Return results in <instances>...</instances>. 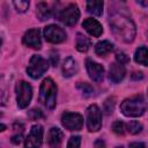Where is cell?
Returning <instances> with one entry per match:
<instances>
[{"label":"cell","mask_w":148,"mask_h":148,"mask_svg":"<svg viewBox=\"0 0 148 148\" xmlns=\"http://www.w3.org/2000/svg\"><path fill=\"white\" fill-rule=\"evenodd\" d=\"M109 24L113 36L117 39L124 43L133 42L136 34V28L123 0H113L112 3L110 2Z\"/></svg>","instance_id":"cell-1"},{"label":"cell","mask_w":148,"mask_h":148,"mask_svg":"<svg viewBox=\"0 0 148 148\" xmlns=\"http://www.w3.org/2000/svg\"><path fill=\"white\" fill-rule=\"evenodd\" d=\"M147 110V102L143 95H135L126 98L120 104V111L126 117H141Z\"/></svg>","instance_id":"cell-2"},{"label":"cell","mask_w":148,"mask_h":148,"mask_svg":"<svg viewBox=\"0 0 148 148\" xmlns=\"http://www.w3.org/2000/svg\"><path fill=\"white\" fill-rule=\"evenodd\" d=\"M39 102L49 110H52L56 108V104H57V84L50 77H46L40 84Z\"/></svg>","instance_id":"cell-3"},{"label":"cell","mask_w":148,"mask_h":148,"mask_svg":"<svg viewBox=\"0 0 148 148\" xmlns=\"http://www.w3.org/2000/svg\"><path fill=\"white\" fill-rule=\"evenodd\" d=\"M47 68H49L47 60L44 59L42 56L35 54L29 60V65L27 67V73L31 79L37 80L47 71Z\"/></svg>","instance_id":"cell-4"},{"label":"cell","mask_w":148,"mask_h":148,"mask_svg":"<svg viewBox=\"0 0 148 148\" xmlns=\"http://www.w3.org/2000/svg\"><path fill=\"white\" fill-rule=\"evenodd\" d=\"M32 98V88L25 81H20L16 84V102L20 109H25Z\"/></svg>","instance_id":"cell-5"},{"label":"cell","mask_w":148,"mask_h":148,"mask_svg":"<svg viewBox=\"0 0 148 148\" xmlns=\"http://www.w3.org/2000/svg\"><path fill=\"white\" fill-rule=\"evenodd\" d=\"M57 17L59 21H61L65 25H68V27H72L74 25L79 17H80V10H79V7L75 3H69L68 6H66L65 8H62L58 14H57Z\"/></svg>","instance_id":"cell-6"},{"label":"cell","mask_w":148,"mask_h":148,"mask_svg":"<svg viewBox=\"0 0 148 148\" xmlns=\"http://www.w3.org/2000/svg\"><path fill=\"white\" fill-rule=\"evenodd\" d=\"M87 127L89 132H97L102 127V111L96 104H91L87 109Z\"/></svg>","instance_id":"cell-7"},{"label":"cell","mask_w":148,"mask_h":148,"mask_svg":"<svg viewBox=\"0 0 148 148\" xmlns=\"http://www.w3.org/2000/svg\"><path fill=\"white\" fill-rule=\"evenodd\" d=\"M61 124L68 131H80L83 126V117L79 113L64 112L61 116Z\"/></svg>","instance_id":"cell-8"},{"label":"cell","mask_w":148,"mask_h":148,"mask_svg":"<svg viewBox=\"0 0 148 148\" xmlns=\"http://www.w3.org/2000/svg\"><path fill=\"white\" fill-rule=\"evenodd\" d=\"M44 37L52 44H59L66 39V32L62 28L56 24H50L44 28Z\"/></svg>","instance_id":"cell-9"},{"label":"cell","mask_w":148,"mask_h":148,"mask_svg":"<svg viewBox=\"0 0 148 148\" xmlns=\"http://www.w3.org/2000/svg\"><path fill=\"white\" fill-rule=\"evenodd\" d=\"M43 134L44 130L42 125H34L25 139L24 146L25 147H40L42 141H43Z\"/></svg>","instance_id":"cell-10"},{"label":"cell","mask_w":148,"mask_h":148,"mask_svg":"<svg viewBox=\"0 0 148 148\" xmlns=\"http://www.w3.org/2000/svg\"><path fill=\"white\" fill-rule=\"evenodd\" d=\"M23 44L29 46V47H32L35 50H39L42 47V39H40V31L38 28H32V29H29L24 36H23V39H22Z\"/></svg>","instance_id":"cell-11"},{"label":"cell","mask_w":148,"mask_h":148,"mask_svg":"<svg viewBox=\"0 0 148 148\" xmlns=\"http://www.w3.org/2000/svg\"><path fill=\"white\" fill-rule=\"evenodd\" d=\"M86 68L90 79L95 82H101L104 77V67L91 59H86Z\"/></svg>","instance_id":"cell-12"},{"label":"cell","mask_w":148,"mask_h":148,"mask_svg":"<svg viewBox=\"0 0 148 148\" xmlns=\"http://www.w3.org/2000/svg\"><path fill=\"white\" fill-rule=\"evenodd\" d=\"M125 74H126V69H125V65L118 62V61H114L110 65V68H109V79L111 82L113 83H119L124 77H125Z\"/></svg>","instance_id":"cell-13"},{"label":"cell","mask_w":148,"mask_h":148,"mask_svg":"<svg viewBox=\"0 0 148 148\" xmlns=\"http://www.w3.org/2000/svg\"><path fill=\"white\" fill-rule=\"evenodd\" d=\"M82 27L84 28V30L89 35H91L94 37H99L102 35V32H103L102 24L97 20H95V18H90V17L89 18H86L82 22Z\"/></svg>","instance_id":"cell-14"},{"label":"cell","mask_w":148,"mask_h":148,"mask_svg":"<svg viewBox=\"0 0 148 148\" xmlns=\"http://www.w3.org/2000/svg\"><path fill=\"white\" fill-rule=\"evenodd\" d=\"M77 71H79V67L76 61L72 57L66 58L62 64V75L65 77H72L77 73Z\"/></svg>","instance_id":"cell-15"},{"label":"cell","mask_w":148,"mask_h":148,"mask_svg":"<svg viewBox=\"0 0 148 148\" xmlns=\"http://www.w3.org/2000/svg\"><path fill=\"white\" fill-rule=\"evenodd\" d=\"M64 139V133L58 128V127H52L50 128L47 133V143L51 147H58Z\"/></svg>","instance_id":"cell-16"},{"label":"cell","mask_w":148,"mask_h":148,"mask_svg":"<svg viewBox=\"0 0 148 148\" xmlns=\"http://www.w3.org/2000/svg\"><path fill=\"white\" fill-rule=\"evenodd\" d=\"M87 12L99 16L103 13V0H87Z\"/></svg>","instance_id":"cell-17"},{"label":"cell","mask_w":148,"mask_h":148,"mask_svg":"<svg viewBox=\"0 0 148 148\" xmlns=\"http://www.w3.org/2000/svg\"><path fill=\"white\" fill-rule=\"evenodd\" d=\"M75 46H76L77 51L87 52L91 46V42L87 36H84L82 34H77L76 35V40H75Z\"/></svg>","instance_id":"cell-18"},{"label":"cell","mask_w":148,"mask_h":148,"mask_svg":"<svg viewBox=\"0 0 148 148\" xmlns=\"http://www.w3.org/2000/svg\"><path fill=\"white\" fill-rule=\"evenodd\" d=\"M113 50V44L109 40H101L95 45V52L99 57H104Z\"/></svg>","instance_id":"cell-19"},{"label":"cell","mask_w":148,"mask_h":148,"mask_svg":"<svg viewBox=\"0 0 148 148\" xmlns=\"http://www.w3.org/2000/svg\"><path fill=\"white\" fill-rule=\"evenodd\" d=\"M37 17L40 20V21H46L51 17V10L49 9V6L45 3V2H39L37 5Z\"/></svg>","instance_id":"cell-20"},{"label":"cell","mask_w":148,"mask_h":148,"mask_svg":"<svg viewBox=\"0 0 148 148\" xmlns=\"http://www.w3.org/2000/svg\"><path fill=\"white\" fill-rule=\"evenodd\" d=\"M147 47L146 46H140L136 49L135 53H134V60L135 62L142 65V66H147L148 62H147Z\"/></svg>","instance_id":"cell-21"},{"label":"cell","mask_w":148,"mask_h":148,"mask_svg":"<svg viewBox=\"0 0 148 148\" xmlns=\"http://www.w3.org/2000/svg\"><path fill=\"white\" fill-rule=\"evenodd\" d=\"M8 101V84L6 82L5 76L2 75L0 77V104L6 105Z\"/></svg>","instance_id":"cell-22"},{"label":"cell","mask_w":148,"mask_h":148,"mask_svg":"<svg viewBox=\"0 0 148 148\" xmlns=\"http://www.w3.org/2000/svg\"><path fill=\"white\" fill-rule=\"evenodd\" d=\"M125 130H127L128 133L135 135V134L141 133V131H142V125H141L139 121H136V120H132V121H130L128 124L125 125Z\"/></svg>","instance_id":"cell-23"},{"label":"cell","mask_w":148,"mask_h":148,"mask_svg":"<svg viewBox=\"0 0 148 148\" xmlns=\"http://www.w3.org/2000/svg\"><path fill=\"white\" fill-rule=\"evenodd\" d=\"M77 89L83 94V96L86 97H89L94 94V88L89 84V83H86V82H79L77 83Z\"/></svg>","instance_id":"cell-24"},{"label":"cell","mask_w":148,"mask_h":148,"mask_svg":"<svg viewBox=\"0 0 148 148\" xmlns=\"http://www.w3.org/2000/svg\"><path fill=\"white\" fill-rule=\"evenodd\" d=\"M13 3L17 13H25L29 8V0H13Z\"/></svg>","instance_id":"cell-25"},{"label":"cell","mask_w":148,"mask_h":148,"mask_svg":"<svg viewBox=\"0 0 148 148\" xmlns=\"http://www.w3.org/2000/svg\"><path fill=\"white\" fill-rule=\"evenodd\" d=\"M112 131L118 134V135H123L125 133V124L120 120H117L112 124Z\"/></svg>","instance_id":"cell-26"},{"label":"cell","mask_w":148,"mask_h":148,"mask_svg":"<svg viewBox=\"0 0 148 148\" xmlns=\"http://www.w3.org/2000/svg\"><path fill=\"white\" fill-rule=\"evenodd\" d=\"M103 108H104V111H105L106 114H111L113 112V109H114V98L109 97L108 99H105Z\"/></svg>","instance_id":"cell-27"},{"label":"cell","mask_w":148,"mask_h":148,"mask_svg":"<svg viewBox=\"0 0 148 148\" xmlns=\"http://www.w3.org/2000/svg\"><path fill=\"white\" fill-rule=\"evenodd\" d=\"M80 145H81V136H79V135L71 136L67 142L68 148H77V147H80Z\"/></svg>","instance_id":"cell-28"},{"label":"cell","mask_w":148,"mask_h":148,"mask_svg":"<svg viewBox=\"0 0 148 148\" xmlns=\"http://www.w3.org/2000/svg\"><path fill=\"white\" fill-rule=\"evenodd\" d=\"M128 60H130V59H128L127 54L124 53V52H118V53L116 54V61H118V62H120V64H123V65L127 64Z\"/></svg>","instance_id":"cell-29"},{"label":"cell","mask_w":148,"mask_h":148,"mask_svg":"<svg viewBox=\"0 0 148 148\" xmlns=\"http://www.w3.org/2000/svg\"><path fill=\"white\" fill-rule=\"evenodd\" d=\"M29 117H30L32 120H36V119H38V118H42V117H43V113H42V111L38 110V109H32V110L29 111Z\"/></svg>","instance_id":"cell-30"},{"label":"cell","mask_w":148,"mask_h":148,"mask_svg":"<svg viewBox=\"0 0 148 148\" xmlns=\"http://www.w3.org/2000/svg\"><path fill=\"white\" fill-rule=\"evenodd\" d=\"M50 54H51V56H50L51 64H52L53 66H57V64H58V61H59V56H58V53L54 52V51H52Z\"/></svg>","instance_id":"cell-31"},{"label":"cell","mask_w":148,"mask_h":148,"mask_svg":"<svg viewBox=\"0 0 148 148\" xmlns=\"http://www.w3.org/2000/svg\"><path fill=\"white\" fill-rule=\"evenodd\" d=\"M22 140H23L22 134H16V135H13V136H12V142H13L14 145H20V143L22 142Z\"/></svg>","instance_id":"cell-32"},{"label":"cell","mask_w":148,"mask_h":148,"mask_svg":"<svg viewBox=\"0 0 148 148\" xmlns=\"http://www.w3.org/2000/svg\"><path fill=\"white\" fill-rule=\"evenodd\" d=\"M142 7H147V3H148V0H136Z\"/></svg>","instance_id":"cell-33"},{"label":"cell","mask_w":148,"mask_h":148,"mask_svg":"<svg viewBox=\"0 0 148 148\" xmlns=\"http://www.w3.org/2000/svg\"><path fill=\"white\" fill-rule=\"evenodd\" d=\"M133 146H140V147H145V143H138V142H134V143H131L130 147H133Z\"/></svg>","instance_id":"cell-34"},{"label":"cell","mask_w":148,"mask_h":148,"mask_svg":"<svg viewBox=\"0 0 148 148\" xmlns=\"http://www.w3.org/2000/svg\"><path fill=\"white\" fill-rule=\"evenodd\" d=\"M95 146H96V147H98V146H105V143H104L103 141H101V140H99V141L95 142Z\"/></svg>","instance_id":"cell-35"},{"label":"cell","mask_w":148,"mask_h":148,"mask_svg":"<svg viewBox=\"0 0 148 148\" xmlns=\"http://www.w3.org/2000/svg\"><path fill=\"white\" fill-rule=\"evenodd\" d=\"M6 130V126L3 124H0V132H3Z\"/></svg>","instance_id":"cell-36"},{"label":"cell","mask_w":148,"mask_h":148,"mask_svg":"<svg viewBox=\"0 0 148 148\" xmlns=\"http://www.w3.org/2000/svg\"><path fill=\"white\" fill-rule=\"evenodd\" d=\"M0 46H1V38H0Z\"/></svg>","instance_id":"cell-37"},{"label":"cell","mask_w":148,"mask_h":148,"mask_svg":"<svg viewBox=\"0 0 148 148\" xmlns=\"http://www.w3.org/2000/svg\"><path fill=\"white\" fill-rule=\"evenodd\" d=\"M0 117H1V112H0Z\"/></svg>","instance_id":"cell-38"}]
</instances>
